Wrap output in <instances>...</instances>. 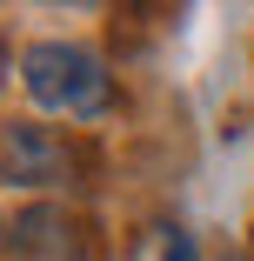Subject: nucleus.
Returning a JSON list of instances; mask_svg holds the SVG:
<instances>
[{
  "label": "nucleus",
  "mask_w": 254,
  "mask_h": 261,
  "mask_svg": "<svg viewBox=\"0 0 254 261\" xmlns=\"http://www.w3.org/2000/svg\"><path fill=\"white\" fill-rule=\"evenodd\" d=\"M20 87L40 114H61V121H100L114 108V74L80 40H34L20 54Z\"/></svg>",
  "instance_id": "obj_1"
},
{
  "label": "nucleus",
  "mask_w": 254,
  "mask_h": 261,
  "mask_svg": "<svg viewBox=\"0 0 254 261\" xmlns=\"http://www.w3.org/2000/svg\"><path fill=\"white\" fill-rule=\"evenodd\" d=\"M0 181H14V188H61L67 181V147L20 121V127H0Z\"/></svg>",
  "instance_id": "obj_2"
},
{
  "label": "nucleus",
  "mask_w": 254,
  "mask_h": 261,
  "mask_svg": "<svg viewBox=\"0 0 254 261\" xmlns=\"http://www.w3.org/2000/svg\"><path fill=\"white\" fill-rule=\"evenodd\" d=\"M161 261H201V248H194V234H167V254Z\"/></svg>",
  "instance_id": "obj_3"
}]
</instances>
